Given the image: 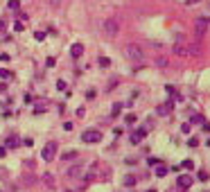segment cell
Listing matches in <instances>:
<instances>
[{"label": "cell", "mask_w": 210, "mask_h": 192, "mask_svg": "<svg viewBox=\"0 0 210 192\" xmlns=\"http://www.w3.org/2000/svg\"><path fill=\"white\" fill-rule=\"evenodd\" d=\"M104 34L108 36V39H113V36H118L120 34V20L118 18H106L104 20V25H102Z\"/></svg>", "instance_id": "1"}, {"label": "cell", "mask_w": 210, "mask_h": 192, "mask_svg": "<svg viewBox=\"0 0 210 192\" xmlns=\"http://www.w3.org/2000/svg\"><path fill=\"white\" fill-rule=\"evenodd\" d=\"M206 32H208V18H206V16H199V18L194 20V39L201 41L206 36Z\"/></svg>", "instance_id": "2"}, {"label": "cell", "mask_w": 210, "mask_h": 192, "mask_svg": "<svg viewBox=\"0 0 210 192\" xmlns=\"http://www.w3.org/2000/svg\"><path fill=\"white\" fill-rule=\"evenodd\" d=\"M124 54H127V59H131V61H142V48L136 45V43H129V45L124 48Z\"/></svg>", "instance_id": "3"}, {"label": "cell", "mask_w": 210, "mask_h": 192, "mask_svg": "<svg viewBox=\"0 0 210 192\" xmlns=\"http://www.w3.org/2000/svg\"><path fill=\"white\" fill-rule=\"evenodd\" d=\"M82 140L86 142V145L99 142V140H102V131H97V129H88V131H84V133H82Z\"/></svg>", "instance_id": "4"}, {"label": "cell", "mask_w": 210, "mask_h": 192, "mask_svg": "<svg viewBox=\"0 0 210 192\" xmlns=\"http://www.w3.org/2000/svg\"><path fill=\"white\" fill-rule=\"evenodd\" d=\"M54 156H56V142H47L41 149V158L45 163H50V161H54Z\"/></svg>", "instance_id": "5"}, {"label": "cell", "mask_w": 210, "mask_h": 192, "mask_svg": "<svg viewBox=\"0 0 210 192\" xmlns=\"http://www.w3.org/2000/svg\"><path fill=\"white\" fill-rule=\"evenodd\" d=\"M66 176L72 179V181H75V179H79V176H84V163H75V165H70V167L66 170Z\"/></svg>", "instance_id": "6"}, {"label": "cell", "mask_w": 210, "mask_h": 192, "mask_svg": "<svg viewBox=\"0 0 210 192\" xmlns=\"http://www.w3.org/2000/svg\"><path fill=\"white\" fill-rule=\"evenodd\" d=\"M147 131H149V127H142V129H138V131H133V133H131V145L142 142V138L147 136Z\"/></svg>", "instance_id": "7"}, {"label": "cell", "mask_w": 210, "mask_h": 192, "mask_svg": "<svg viewBox=\"0 0 210 192\" xmlns=\"http://www.w3.org/2000/svg\"><path fill=\"white\" fill-rule=\"evenodd\" d=\"M16 147H21V138L16 136V133L7 136V140H5V149H16Z\"/></svg>", "instance_id": "8"}, {"label": "cell", "mask_w": 210, "mask_h": 192, "mask_svg": "<svg viewBox=\"0 0 210 192\" xmlns=\"http://www.w3.org/2000/svg\"><path fill=\"white\" fill-rule=\"evenodd\" d=\"M172 106H174L172 100L165 102V104H158V106H156V113H158V115H169V113H172Z\"/></svg>", "instance_id": "9"}, {"label": "cell", "mask_w": 210, "mask_h": 192, "mask_svg": "<svg viewBox=\"0 0 210 192\" xmlns=\"http://www.w3.org/2000/svg\"><path fill=\"white\" fill-rule=\"evenodd\" d=\"M82 54H84V43H72V48H70V57H72V59H79Z\"/></svg>", "instance_id": "10"}, {"label": "cell", "mask_w": 210, "mask_h": 192, "mask_svg": "<svg viewBox=\"0 0 210 192\" xmlns=\"http://www.w3.org/2000/svg\"><path fill=\"white\" fill-rule=\"evenodd\" d=\"M97 170H99V165H97V163H93V165H91V170L86 172V181H88V183H93V181H95V176H97Z\"/></svg>", "instance_id": "11"}, {"label": "cell", "mask_w": 210, "mask_h": 192, "mask_svg": "<svg viewBox=\"0 0 210 192\" xmlns=\"http://www.w3.org/2000/svg\"><path fill=\"white\" fill-rule=\"evenodd\" d=\"M179 185L183 188V190H185V188H190V185H192V176H190V174H183V176H179Z\"/></svg>", "instance_id": "12"}, {"label": "cell", "mask_w": 210, "mask_h": 192, "mask_svg": "<svg viewBox=\"0 0 210 192\" xmlns=\"http://www.w3.org/2000/svg\"><path fill=\"white\" fill-rule=\"evenodd\" d=\"M172 52H174V54H179V57H188V48L181 45V43H176V45L172 48Z\"/></svg>", "instance_id": "13"}, {"label": "cell", "mask_w": 210, "mask_h": 192, "mask_svg": "<svg viewBox=\"0 0 210 192\" xmlns=\"http://www.w3.org/2000/svg\"><path fill=\"white\" fill-rule=\"evenodd\" d=\"M0 79H2V81H9V79H14V72H9L7 68H0Z\"/></svg>", "instance_id": "14"}, {"label": "cell", "mask_w": 210, "mask_h": 192, "mask_svg": "<svg viewBox=\"0 0 210 192\" xmlns=\"http://www.w3.org/2000/svg\"><path fill=\"white\" fill-rule=\"evenodd\" d=\"M56 91H61V93H66V95H70V91H68V84H66L63 79L56 81Z\"/></svg>", "instance_id": "15"}, {"label": "cell", "mask_w": 210, "mask_h": 192, "mask_svg": "<svg viewBox=\"0 0 210 192\" xmlns=\"http://www.w3.org/2000/svg\"><path fill=\"white\" fill-rule=\"evenodd\" d=\"M154 167H156V176H160V179H163L165 174H167V167H165L163 163H158V165H154Z\"/></svg>", "instance_id": "16"}, {"label": "cell", "mask_w": 210, "mask_h": 192, "mask_svg": "<svg viewBox=\"0 0 210 192\" xmlns=\"http://www.w3.org/2000/svg\"><path fill=\"white\" fill-rule=\"evenodd\" d=\"M203 120H206V118L201 115V113H194V115L190 118V122H188V124H201V122H203Z\"/></svg>", "instance_id": "17"}, {"label": "cell", "mask_w": 210, "mask_h": 192, "mask_svg": "<svg viewBox=\"0 0 210 192\" xmlns=\"http://www.w3.org/2000/svg\"><path fill=\"white\" fill-rule=\"evenodd\" d=\"M120 111H122V102H115V104H113V109H111V118L120 115Z\"/></svg>", "instance_id": "18"}, {"label": "cell", "mask_w": 210, "mask_h": 192, "mask_svg": "<svg viewBox=\"0 0 210 192\" xmlns=\"http://www.w3.org/2000/svg\"><path fill=\"white\" fill-rule=\"evenodd\" d=\"M77 156H79L77 152H66V154H63V156H61V161H63V163H66V161H75V158H77Z\"/></svg>", "instance_id": "19"}, {"label": "cell", "mask_w": 210, "mask_h": 192, "mask_svg": "<svg viewBox=\"0 0 210 192\" xmlns=\"http://www.w3.org/2000/svg\"><path fill=\"white\" fill-rule=\"evenodd\" d=\"M136 183H138V179L133 176V174H129V176L124 179V185H129V188H133V185H136Z\"/></svg>", "instance_id": "20"}, {"label": "cell", "mask_w": 210, "mask_h": 192, "mask_svg": "<svg viewBox=\"0 0 210 192\" xmlns=\"http://www.w3.org/2000/svg\"><path fill=\"white\" fill-rule=\"evenodd\" d=\"M18 7H21L18 0H9V2H7V9H11V11H18Z\"/></svg>", "instance_id": "21"}, {"label": "cell", "mask_w": 210, "mask_h": 192, "mask_svg": "<svg viewBox=\"0 0 210 192\" xmlns=\"http://www.w3.org/2000/svg\"><path fill=\"white\" fill-rule=\"evenodd\" d=\"M99 66H102V68H108V66H111V59H108V57H99Z\"/></svg>", "instance_id": "22"}, {"label": "cell", "mask_w": 210, "mask_h": 192, "mask_svg": "<svg viewBox=\"0 0 210 192\" xmlns=\"http://www.w3.org/2000/svg\"><path fill=\"white\" fill-rule=\"evenodd\" d=\"M43 181H45V185H54V176H52V174H45V176H43Z\"/></svg>", "instance_id": "23"}, {"label": "cell", "mask_w": 210, "mask_h": 192, "mask_svg": "<svg viewBox=\"0 0 210 192\" xmlns=\"http://www.w3.org/2000/svg\"><path fill=\"white\" fill-rule=\"evenodd\" d=\"M45 111V104H43V102H39V104L34 106V113H43Z\"/></svg>", "instance_id": "24"}, {"label": "cell", "mask_w": 210, "mask_h": 192, "mask_svg": "<svg viewBox=\"0 0 210 192\" xmlns=\"http://www.w3.org/2000/svg\"><path fill=\"white\" fill-rule=\"evenodd\" d=\"M9 59H11V54H7V52H0V61H2V63H7Z\"/></svg>", "instance_id": "25"}, {"label": "cell", "mask_w": 210, "mask_h": 192, "mask_svg": "<svg viewBox=\"0 0 210 192\" xmlns=\"http://www.w3.org/2000/svg\"><path fill=\"white\" fill-rule=\"evenodd\" d=\"M23 27H25V25H23L21 20H16V23H14V32H23Z\"/></svg>", "instance_id": "26"}, {"label": "cell", "mask_w": 210, "mask_h": 192, "mask_svg": "<svg viewBox=\"0 0 210 192\" xmlns=\"http://www.w3.org/2000/svg\"><path fill=\"white\" fill-rule=\"evenodd\" d=\"M197 145H199V138H194V136H192V138L188 140V147H197Z\"/></svg>", "instance_id": "27"}, {"label": "cell", "mask_w": 210, "mask_h": 192, "mask_svg": "<svg viewBox=\"0 0 210 192\" xmlns=\"http://www.w3.org/2000/svg\"><path fill=\"white\" fill-rule=\"evenodd\" d=\"M124 122H127V124H133V122H136V115H133V113H129V115L124 118Z\"/></svg>", "instance_id": "28"}, {"label": "cell", "mask_w": 210, "mask_h": 192, "mask_svg": "<svg viewBox=\"0 0 210 192\" xmlns=\"http://www.w3.org/2000/svg\"><path fill=\"white\" fill-rule=\"evenodd\" d=\"M192 167H194V163L190 161V158H188V161H183V170H192Z\"/></svg>", "instance_id": "29"}, {"label": "cell", "mask_w": 210, "mask_h": 192, "mask_svg": "<svg viewBox=\"0 0 210 192\" xmlns=\"http://www.w3.org/2000/svg\"><path fill=\"white\" fill-rule=\"evenodd\" d=\"M34 39H36V41H45V32H36Z\"/></svg>", "instance_id": "30"}, {"label": "cell", "mask_w": 210, "mask_h": 192, "mask_svg": "<svg viewBox=\"0 0 210 192\" xmlns=\"http://www.w3.org/2000/svg\"><path fill=\"white\" fill-rule=\"evenodd\" d=\"M190 129H192V124H188V122H185V124L181 127V131H183V133H190Z\"/></svg>", "instance_id": "31"}, {"label": "cell", "mask_w": 210, "mask_h": 192, "mask_svg": "<svg viewBox=\"0 0 210 192\" xmlns=\"http://www.w3.org/2000/svg\"><path fill=\"white\" fill-rule=\"evenodd\" d=\"M45 66H47V68L54 66V59H52V57H47V59H45Z\"/></svg>", "instance_id": "32"}, {"label": "cell", "mask_w": 210, "mask_h": 192, "mask_svg": "<svg viewBox=\"0 0 210 192\" xmlns=\"http://www.w3.org/2000/svg\"><path fill=\"white\" fill-rule=\"evenodd\" d=\"M5 93H7V84L2 81V84H0V95H5Z\"/></svg>", "instance_id": "33"}, {"label": "cell", "mask_w": 210, "mask_h": 192, "mask_svg": "<svg viewBox=\"0 0 210 192\" xmlns=\"http://www.w3.org/2000/svg\"><path fill=\"white\" fill-rule=\"evenodd\" d=\"M147 163H149V165H151V167H154V165H158V163H160V161H158V158H149V161H147Z\"/></svg>", "instance_id": "34"}, {"label": "cell", "mask_w": 210, "mask_h": 192, "mask_svg": "<svg viewBox=\"0 0 210 192\" xmlns=\"http://www.w3.org/2000/svg\"><path fill=\"white\" fill-rule=\"evenodd\" d=\"M63 129L66 131H72V122H63Z\"/></svg>", "instance_id": "35"}, {"label": "cell", "mask_w": 210, "mask_h": 192, "mask_svg": "<svg viewBox=\"0 0 210 192\" xmlns=\"http://www.w3.org/2000/svg\"><path fill=\"white\" fill-rule=\"evenodd\" d=\"M23 145H25V147H32L34 142H32V138H25V140H23Z\"/></svg>", "instance_id": "36"}, {"label": "cell", "mask_w": 210, "mask_h": 192, "mask_svg": "<svg viewBox=\"0 0 210 192\" xmlns=\"http://www.w3.org/2000/svg\"><path fill=\"white\" fill-rule=\"evenodd\" d=\"M199 181H208V174H206V172H199Z\"/></svg>", "instance_id": "37"}, {"label": "cell", "mask_w": 210, "mask_h": 192, "mask_svg": "<svg viewBox=\"0 0 210 192\" xmlns=\"http://www.w3.org/2000/svg\"><path fill=\"white\" fill-rule=\"evenodd\" d=\"M5 27H7V20H5V18H0V32L5 30Z\"/></svg>", "instance_id": "38"}, {"label": "cell", "mask_w": 210, "mask_h": 192, "mask_svg": "<svg viewBox=\"0 0 210 192\" xmlns=\"http://www.w3.org/2000/svg\"><path fill=\"white\" fill-rule=\"evenodd\" d=\"M188 5H197V2H201V0H185Z\"/></svg>", "instance_id": "39"}, {"label": "cell", "mask_w": 210, "mask_h": 192, "mask_svg": "<svg viewBox=\"0 0 210 192\" xmlns=\"http://www.w3.org/2000/svg\"><path fill=\"white\" fill-rule=\"evenodd\" d=\"M5 154H7V149H5V147H0V158L5 156Z\"/></svg>", "instance_id": "40"}, {"label": "cell", "mask_w": 210, "mask_h": 192, "mask_svg": "<svg viewBox=\"0 0 210 192\" xmlns=\"http://www.w3.org/2000/svg\"><path fill=\"white\" fill-rule=\"evenodd\" d=\"M147 192H156V190H147Z\"/></svg>", "instance_id": "41"}]
</instances>
